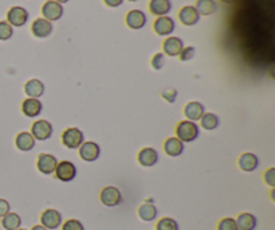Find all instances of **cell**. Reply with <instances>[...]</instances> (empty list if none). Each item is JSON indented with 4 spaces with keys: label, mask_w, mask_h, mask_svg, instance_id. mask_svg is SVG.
I'll return each instance as SVG.
<instances>
[{
    "label": "cell",
    "mask_w": 275,
    "mask_h": 230,
    "mask_svg": "<svg viewBox=\"0 0 275 230\" xmlns=\"http://www.w3.org/2000/svg\"><path fill=\"white\" fill-rule=\"evenodd\" d=\"M176 135L180 141H183V143L184 141L191 143V141L198 139L199 126L195 124V121L184 120V121L179 123V125L176 126Z\"/></svg>",
    "instance_id": "6da1fadb"
},
{
    "label": "cell",
    "mask_w": 275,
    "mask_h": 230,
    "mask_svg": "<svg viewBox=\"0 0 275 230\" xmlns=\"http://www.w3.org/2000/svg\"><path fill=\"white\" fill-rule=\"evenodd\" d=\"M85 138L81 130L78 128H67L63 131L62 134V143L63 145L69 149L79 148L84 143Z\"/></svg>",
    "instance_id": "7a4b0ae2"
},
{
    "label": "cell",
    "mask_w": 275,
    "mask_h": 230,
    "mask_svg": "<svg viewBox=\"0 0 275 230\" xmlns=\"http://www.w3.org/2000/svg\"><path fill=\"white\" fill-rule=\"evenodd\" d=\"M35 140L44 141L51 138L52 135V125L48 123L47 120H38L31 126V132Z\"/></svg>",
    "instance_id": "3957f363"
},
{
    "label": "cell",
    "mask_w": 275,
    "mask_h": 230,
    "mask_svg": "<svg viewBox=\"0 0 275 230\" xmlns=\"http://www.w3.org/2000/svg\"><path fill=\"white\" fill-rule=\"evenodd\" d=\"M54 172L59 181H62V182H70V181H73V179L75 178L77 168H75V166H74L71 162H69V160H62V162H59V163L57 164V168H55Z\"/></svg>",
    "instance_id": "277c9868"
},
{
    "label": "cell",
    "mask_w": 275,
    "mask_h": 230,
    "mask_svg": "<svg viewBox=\"0 0 275 230\" xmlns=\"http://www.w3.org/2000/svg\"><path fill=\"white\" fill-rule=\"evenodd\" d=\"M101 202H102L105 206H109V208H113V206H117V205L121 203L122 195L120 193V190L117 187H113V186H107L105 189L101 191Z\"/></svg>",
    "instance_id": "5b68a950"
},
{
    "label": "cell",
    "mask_w": 275,
    "mask_h": 230,
    "mask_svg": "<svg viewBox=\"0 0 275 230\" xmlns=\"http://www.w3.org/2000/svg\"><path fill=\"white\" fill-rule=\"evenodd\" d=\"M41 223L42 226H44L46 229H57L58 226H61L62 223V214L58 212V210H54V209H47L44 210L41 215Z\"/></svg>",
    "instance_id": "8992f818"
},
{
    "label": "cell",
    "mask_w": 275,
    "mask_h": 230,
    "mask_svg": "<svg viewBox=\"0 0 275 230\" xmlns=\"http://www.w3.org/2000/svg\"><path fill=\"white\" fill-rule=\"evenodd\" d=\"M42 15L44 16L46 20L48 22H54V20H58L61 19V16L63 15V7L62 4L57 3L54 0H48L43 4L42 7Z\"/></svg>",
    "instance_id": "52a82bcc"
},
{
    "label": "cell",
    "mask_w": 275,
    "mask_h": 230,
    "mask_svg": "<svg viewBox=\"0 0 275 230\" xmlns=\"http://www.w3.org/2000/svg\"><path fill=\"white\" fill-rule=\"evenodd\" d=\"M29 20V12L23 7H12L7 12V22L15 27H22Z\"/></svg>",
    "instance_id": "ba28073f"
},
{
    "label": "cell",
    "mask_w": 275,
    "mask_h": 230,
    "mask_svg": "<svg viewBox=\"0 0 275 230\" xmlns=\"http://www.w3.org/2000/svg\"><path fill=\"white\" fill-rule=\"evenodd\" d=\"M99 154H101L99 145L94 141H84L79 147V156L85 162H94L99 158Z\"/></svg>",
    "instance_id": "9c48e42d"
},
{
    "label": "cell",
    "mask_w": 275,
    "mask_h": 230,
    "mask_svg": "<svg viewBox=\"0 0 275 230\" xmlns=\"http://www.w3.org/2000/svg\"><path fill=\"white\" fill-rule=\"evenodd\" d=\"M57 164H58V160L55 159L54 155H50V154H41L38 156L37 167L39 170V172L44 175L52 174L57 168Z\"/></svg>",
    "instance_id": "30bf717a"
},
{
    "label": "cell",
    "mask_w": 275,
    "mask_h": 230,
    "mask_svg": "<svg viewBox=\"0 0 275 230\" xmlns=\"http://www.w3.org/2000/svg\"><path fill=\"white\" fill-rule=\"evenodd\" d=\"M137 160L144 167H152V166H154L158 162V154L154 148L145 147V148H143L139 152Z\"/></svg>",
    "instance_id": "8fae6325"
},
{
    "label": "cell",
    "mask_w": 275,
    "mask_h": 230,
    "mask_svg": "<svg viewBox=\"0 0 275 230\" xmlns=\"http://www.w3.org/2000/svg\"><path fill=\"white\" fill-rule=\"evenodd\" d=\"M153 30L158 35H169L175 30V22L169 16H158L153 23Z\"/></svg>",
    "instance_id": "7c38bea8"
},
{
    "label": "cell",
    "mask_w": 275,
    "mask_h": 230,
    "mask_svg": "<svg viewBox=\"0 0 275 230\" xmlns=\"http://www.w3.org/2000/svg\"><path fill=\"white\" fill-rule=\"evenodd\" d=\"M199 18H200L199 12L192 6H185L179 12L180 22L183 23L184 26H194L199 22Z\"/></svg>",
    "instance_id": "4fadbf2b"
},
{
    "label": "cell",
    "mask_w": 275,
    "mask_h": 230,
    "mask_svg": "<svg viewBox=\"0 0 275 230\" xmlns=\"http://www.w3.org/2000/svg\"><path fill=\"white\" fill-rule=\"evenodd\" d=\"M31 31L37 38H46L52 33V24L51 22H48L44 18H39L34 20Z\"/></svg>",
    "instance_id": "5bb4252c"
},
{
    "label": "cell",
    "mask_w": 275,
    "mask_h": 230,
    "mask_svg": "<svg viewBox=\"0 0 275 230\" xmlns=\"http://www.w3.org/2000/svg\"><path fill=\"white\" fill-rule=\"evenodd\" d=\"M145 23H147V15L143 11L132 10V11L128 12V15H126L128 27H130L133 30H139V29H143L145 26Z\"/></svg>",
    "instance_id": "9a60e30c"
},
{
    "label": "cell",
    "mask_w": 275,
    "mask_h": 230,
    "mask_svg": "<svg viewBox=\"0 0 275 230\" xmlns=\"http://www.w3.org/2000/svg\"><path fill=\"white\" fill-rule=\"evenodd\" d=\"M183 41L176 37L167 38L164 43H162V50H164L165 54L169 57L179 56L180 52L183 50Z\"/></svg>",
    "instance_id": "2e32d148"
},
{
    "label": "cell",
    "mask_w": 275,
    "mask_h": 230,
    "mask_svg": "<svg viewBox=\"0 0 275 230\" xmlns=\"http://www.w3.org/2000/svg\"><path fill=\"white\" fill-rule=\"evenodd\" d=\"M22 111L23 115L27 117H37L41 115L42 112V103L38 98H27L23 101L22 104Z\"/></svg>",
    "instance_id": "e0dca14e"
},
{
    "label": "cell",
    "mask_w": 275,
    "mask_h": 230,
    "mask_svg": "<svg viewBox=\"0 0 275 230\" xmlns=\"http://www.w3.org/2000/svg\"><path fill=\"white\" fill-rule=\"evenodd\" d=\"M184 115L189 121H196V120L202 119V116L204 115V107L203 104L198 103V101H192L188 103L184 108Z\"/></svg>",
    "instance_id": "ac0fdd59"
},
{
    "label": "cell",
    "mask_w": 275,
    "mask_h": 230,
    "mask_svg": "<svg viewBox=\"0 0 275 230\" xmlns=\"http://www.w3.org/2000/svg\"><path fill=\"white\" fill-rule=\"evenodd\" d=\"M15 144H16L18 149L23 151V152H27L35 147V139L30 132H20L15 139Z\"/></svg>",
    "instance_id": "d6986e66"
},
{
    "label": "cell",
    "mask_w": 275,
    "mask_h": 230,
    "mask_svg": "<svg viewBox=\"0 0 275 230\" xmlns=\"http://www.w3.org/2000/svg\"><path fill=\"white\" fill-rule=\"evenodd\" d=\"M172 4L169 0H151L149 2V11L156 16H165L171 11Z\"/></svg>",
    "instance_id": "ffe728a7"
},
{
    "label": "cell",
    "mask_w": 275,
    "mask_h": 230,
    "mask_svg": "<svg viewBox=\"0 0 275 230\" xmlns=\"http://www.w3.org/2000/svg\"><path fill=\"white\" fill-rule=\"evenodd\" d=\"M164 151L169 156H179L184 151V143L177 138H168L164 143Z\"/></svg>",
    "instance_id": "44dd1931"
},
{
    "label": "cell",
    "mask_w": 275,
    "mask_h": 230,
    "mask_svg": "<svg viewBox=\"0 0 275 230\" xmlns=\"http://www.w3.org/2000/svg\"><path fill=\"white\" fill-rule=\"evenodd\" d=\"M238 164H239V168H240L242 171L251 172V171H254L258 167L259 162H258V158L254 155V154L246 152V154H243V155H240Z\"/></svg>",
    "instance_id": "7402d4cb"
},
{
    "label": "cell",
    "mask_w": 275,
    "mask_h": 230,
    "mask_svg": "<svg viewBox=\"0 0 275 230\" xmlns=\"http://www.w3.org/2000/svg\"><path fill=\"white\" fill-rule=\"evenodd\" d=\"M24 93L30 98H38L44 93V85L43 82L39 80H30L24 85Z\"/></svg>",
    "instance_id": "603a6c76"
},
{
    "label": "cell",
    "mask_w": 275,
    "mask_h": 230,
    "mask_svg": "<svg viewBox=\"0 0 275 230\" xmlns=\"http://www.w3.org/2000/svg\"><path fill=\"white\" fill-rule=\"evenodd\" d=\"M238 230H254L257 226V218L250 213H242L235 219Z\"/></svg>",
    "instance_id": "cb8c5ba5"
},
{
    "label": "cell",
    "mask_w": 275,
    "mask_h": 230,
    "mask_svg": "<svg viewBox=\"0 0 275 230\" xmlns=\"http://www.w3.org/2000/svg\"><path fill=\"white\" fill-rule=\"evenodd\" d=\"M139 217L143 221H147V222H151L153 221L156 217H157V209L156 206L149 202H145L139 208Z\"/></svg>",
    "instance_id": "d4e9b609"
},
{
    "label": "cell",
    "mask_w": 275,
    "mask_h": 230,
    "mask_svg": "<svg viewBox=\"0 0 275 230\" xmlns=\"http://www.w3.org/2000/svg\"><path fill=\"white\" fill-rule=\"evenodd\" d=\"M195 8L199 12V15L208 16L216 11V3L213 0H198Z\"/></svg>",
    "instance_id": "484cf974"
},
{
    "label": "cell",
    "mask_w": 275,
    "mask_h": 230,
    "mask_svg": "<svg viewBox=\"0 0 275 230\" xmlns=\"http://www.w3.org/2000/svg\"><path fill=\"white\" fill-rule=\"evenodd\" d=\"M22 223V219L19 217L16 213H8L3 217V221H2V225L6 230H16L19 229Z\"/></svg>",
    "instance_id": "4316f807"
},
{
    "label": "cell",
    "mask_w": 275,
    "mask_h": 230,
    "mask_svg": "<svg viewBox=\"0 0 275 230\" xmlns=\"http://www.w3.org/2000/svg\"><path fill=\"white\" fill-rule=\"evenodd\" d=\"M200 124H202V128L206 131H213L219 125V119H217L216 115L213 113H204L200 119Z\"/></svg>",
    "instance_id": "83f0119b"
},
{
    "label": "cell",
    "mask_w": 275,
    "mask_h": 230,
    "mask_svg": "<svg viewBox=\"0 0 275 230\" xmlns=\"http://www.w3.org/2000/svg\"><path fill=\"white\" fill-rule=\"evenodd\" d=\"M156 230H179V223L172 218H161L156 225Z\"/></svg>",
    "instance_id": "f1b7e54d"
},
{
    "label": "cell",
    "mask_w": 275,
    "mask_h": 230,
    "mask_svg": "<svg viewBox=\"0 0 275 230\" xmlns=\"http://www.w3.org/2000/svg\"><path fill=\"white\" fill-rule=\"evenodd\" d=\"M12 26L8 22H0V41H7L12 37Z\"/></svg>",
    "instance_id": "f546056e"
},
{
    "label": "cell",
    "mask_w": 275,
    "mask_h": 230,
    "mask_svg": "<svg viewBox=\"0 0 275 230\" xmlns=\"http://www.w3.org/2000/svg\"><path fill=\"white\" fill-rule=\"evenodd\" d=\"M217 230H238L236 222L232 218H223L217 225Z\"/></svg>",
    "instance_id": "4dcf8cb0"
},
{
    "label": "cell",
    "mask_w": 275,
    "mask_h": 230,
    "mask_svg": "<svg viewBox=\"0 0 275 230\" xmlns=\"http://www.w3.org/2000/svg\"><path fill=\"white\" fill-rule=\"evenodd\" d=\"M62 230H85L84 225H82L78 219H67L66 222L62 225Z\"/></svg>",
    "instance_id": "1f68e13d"
},
{
    "label": "cell",
    "mask_w": 275,
    "mask_h": 230,
    "mask_svg": "<svg viewBox=\"0 0 275 230\" xmlns=\"http://www.w3.org/2000/svg\"><path fill=\"white\" fill-rule=\"evenodd\" d=\"M164 63H165L164 54H161V53L154 54V57L152 58V66H153L154 70H160V69L164 66Z\"/></svg>",
    "instance_id": "d6a6232c"
},
{
    "label": "cell",
    "mask_w": 275,
    "mask_h": 230,
    "mask_svg": "<svg viewBox=\"0 0 275 230\" xmlns=\"http://www.w3.org/2000/svg\"><path fill=\"white\" fill-rule=\"evenodd\" d=\"M161 97L165 101H168V103H175L177 97V92L175 89H172V88H168V89L162 90Z\"/></svg>",
    "instance_id": "836d02e7"
},
{
    "label": "cell",
    "mask_w": 275,
    "mask_h": 230,
    "mask_svg": "<svg viewBox=\"0 0 275 230\" xmlns=\"http://www.w3.org/2000/svg\"><path fill=\"white\" fill-rule=\"evenodd\" d=\"M195 56V48L192 47V46H189V47H183V50L180 52L179 57L181 61H189L192 60Z\"/></svg>",
    "instance_id": "e575fe53"
},
{
    "label": "cell",
    "mask_w": 275,
    "mask_h": 230,
    "mask_svg": "<svg viewBox=\"0 0 275 230\" xmlns=\"http://www.w3.org/2000/svg\"><path fill=\"white\" fill-rule=\"evenodd\" d=\"M264 182L267 183L270 187H274L275 186V168H268V170L264 172Z\"/></svg>",
    "instance_id": "d590c367"
},
{
    "label": "cell",
    "mask_w": 275,
    "mask_h": 230,
    "mask_svg": "<svg viewBox=\"0 0 275 230\" xmlns=\"http://www.w3.org/2000/svg\"><path fill=\"white\" fill-rule=\"evenodd\" d=\"M8 213H10V203L6 199H0V217L3 218Z\"/></svg>",
    "instance_id": "8d00e7d4"
},
{
    "label": "cell",
    "mask_w": 275,
    "mask_h": 230,
    "mask_svg": "<svg viewBox=\"0 0 275 230\" xmlns=\"http://www.w3.org/2000/svg\"><path fill=\"white\" fill-rule=\"evenodd\" d=\"M103 2L109 7H118L120 4H122V0H103Z\"/></svg>",
    "instance_id": "74e56055"
},
{
    "label": "cell",
    "mask_w": 275,
    "mask_h": 230,
    "mask_svg": "<svg viewBox=\"0 0 275 230\" xmlns=\"http://www.w3.org/2000/svg\"><path fill=\"white\" fill-rule=\"evenodd\" d=\"M31 230H47L44 226H42V225H37V226H34Z\"/></svg>",
    "instance_id": "f35d334b"
},
{
    "label": "cell",
    "mask_w": 275,
    "mask_h": 230,
    "mask_svg": "<svg viewBox=\"0 0 275 230\" xmlns=\"http://www.w3.org/2000/svg\"><path fill=\"white\" fill-rule=\"evenodd\" d=\"M222 2H223V3H226V4H232V3H235L236 0H222Z\"/></svg>",
    "instance_id": "ab89813d"
},
{
    "label": "cell",
    "mask_w": 275,
    "mask_h": 230,
    "mask_svg": "<svg viewBox=\"0 0 275 230\" xmlns=\"http://www.w3.org/2000/svg\"><path fill=\"white\" fill-rule=\"evenodd\" d=\"M54 2H57V3L62 4V3H66V2H69V0H54Z\"/></svg>",
    "instance_id": "60d3db41"
},
{
    "label": "cell",
    "mask_w": 275,
    "mask_h": 230,
    "mask_svg": "<svg viewBox=\"0 0 275 230\" xmlns=\"http://www.w3.org/2000/svg\"><path fill=\"white\" fill-rule=\"evenodd\" d=\"M129 2H137V0H129Z\"/></svg>",
    "instance_id": "b9f144b4"
},
{
    "label": "cell",
    "mask_w": 275,
    "mask_h": 230,
    "mask_svg": "<svg viewBox=\"0 0 275 230\" xmlns=\"http://www.w3.org/2000/svg\"><path fill=\"white\" fill-rule=\"evenodd\" d=\"M16 230H26V229H16Z\"/></svg>",
    "instance_id": "7bdbcfd3"
}]
</instances>
